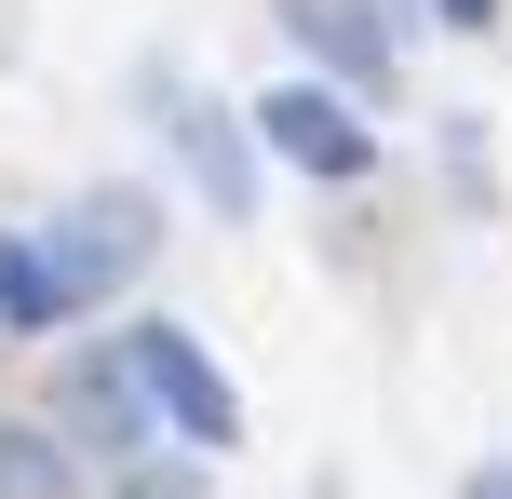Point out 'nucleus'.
I'll return each mask as SVG.
<instances>
[{"instance_id": "f257e3e1", "label": "nucleus", "mask_w": 512, "mask_h": 499, "mask_svg": "<svg viewBox=\"0 0 512 499\" xmlns=\"http://www.w3.org/2000/svg\"><path fill=\"white\" fill-rule=\"evenodd\" d=\"M27 243H41L54 297H68V324H81L95 297H122L135 270L162 257V203H149V189H68V203H54Z\"/></svg>"}, {"instance_id": "f03ea898", "label": "nucleus", "mask_w": 512, "mask_h": 499, "mask_svg": "<svg viewBox=\"0 0 512 499\" xmlns=\"http://www.w3.org/2000/svg\"><path fill=\"white\" fill-rule=\"evenodd\" d=\"M122 365H135V392H149V419H176L189 459H230V446H243V392H230V365H216L176 311L122 324Z\"/></svg>"}, {"instance_id": "7ed1b4c3", "label": "nucleus", "mask_w": 512, "mask_h": 499, "mask_svg": "<svg viewBox=\"0 0 512 499\" xmlns=\"http://www.w3.org/2000/svg\"><path fill=\"white\" fill-rule=\"evenodd\" d=\"M256 149H270L283 176H310V189H364L378 176V122H364L351 95H324V81H270V95H256Z\"/></svg>"}, {"instance_id": "20e7f679", "label": "nucleus", "mask_w": 512, "mask_h": 499, "mask_svg": "<svg viewBox=\"0 0 512 499\" xmlns=\"http://www.w3.org/2000/svg\"><path fill=\"white\" fill-rule=\"evenodd\" d=\"M68 419H54V446L68 459H108V473H122V459H149V392H135V365H122V338H95V351H68Z\"/></svg>"}, {"instance_id": "39448f33", "label": "nucleus", "mask_w": 512, "mask_h": 499, "mask_svg": "<svg viewBox=\"0 0 512 499\" xmlns=\"http://www.w3.org/2000/svg\"><path fill=\"white\" fill-rule=\"evenodd\" d=\"M149 108H162V135H176V162H189V189H203V216H216V230H243V216H256V135L203 95V81H162Z\"/></svg>"}, {"instance_id": "423d86ee", "label": "nucleus", "mask_w": 512, "mask_h": 499, "mask_svg": "<svg viewBox=\"0 0 512 499\" xmlns=\"http://www.w3.org/2000/svg\"><path fill=\"white\" fill-rule=\"evenodd\" d=\"M283 14V41L297 54H324V95H391V81H405V41H391V14L378 0H270Z\"/></svg>"}, {"instance_id": "0eeeda50", "label": "nucleus", "mask_w": 512, "mask_h": 499, "mask_svg": "<svg viewBox=\"0 0 512 499\" xmlns=\"http://www.w3.org/2000/svg\"><path fill=\"white\" fill-rule=\"evenodd\" d=\"M0 338H68V297H54L27 230H0Z\"/></svg>"}, {"instance_id": "6e6552de", "label": "nucleus", "mask_w": 512, "mask_h": 499, "mask_svg": "<svg viewBox=\"0 0 512 499\" xmlns=\"http://www.w3.org/2000/svg\"><path fill=\"white\" fill-rule=\"evenodd\" d=\"M68 486H81V459L41 419H0V499H68Z\"/></svg>"}, {"instance_id": "1a4fd4ad", "label": "nucleus", "mask_w": 512, "mask_h": 499, "mask_svg": "<svg viewBox=\"0 0 512 499\" xmlns=\"http://www.w3.org/2000/svg\"><path fill=\"white\" fill-rule=\"evenodd\" d=\"M108 499H216V473H203V459H122V486H108Z\"/></svg>"}, {"instance_id": "9d476101", "label": "nucleus", "mask_w": 512, "mask_h": 499, "mask_svg": "<svg viewBox=\"0 0 512 499\" xmlns=\"http://www.w3.org/2000/svg\"><path fill=\"white\" fill-rule=\"evenodd\" d=\"M459 499H512V459H472V473H459Z\"/></svg>"}, {"instance_id": "9b49d317", "label": "nucleus", "mask_w": 512, "mask_h": 499, "mask_svg": "<svg viewBox=\"0 0 512 499\" xmlns=\"http://www.w3.org/2000/svg\"><path fill=\"white\" fill-rule=\"evenodd\" d=\"M432 14H445V27H499V0H432Z\"/></svg>"}]
</instances>
